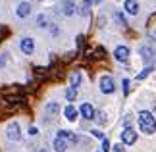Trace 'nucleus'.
<instances>
[{"instance_id": "8", "label": "nucleus", "mask_w": 156, "mask_h": 152, "mask_svg": "<svg viewBox=\"0 0 156 152\" xmlns=\"http://www.w3.org/2000/svg\"><path fill=\"white\" fill-rule=\"evenodd\" d=\"M16 14L20 16V17H27L29 14H31V4H29V2H21V4H17Z\"/></svg>"}, {"instance_id": "22", "label": "nucleus", "mask_w": 156, "mask_h": 152, "mask_svg": "<svg viewBox=\"0 0 156 152\" xmlns=\"http://www.w3.org/2000/svg\"><path fill=\"white\" fill-rule=\"evenodd\" d=\"M110 150V143H108V139H102V152H108Z\"/></svg>"}, {"instance_id": "24", "label": "nucleus", "mask_w": 156, "mask_h": 152, "mask_svg": "<svg viewBox=\"0 0 156 152\" xmlns=\"http://www.w3.org/2000/svg\"><path fill=\"white\" fill-rule=\"evenodd\" d=\"M123 93L125 94L129 93V81H127V79H123Z\"/></svg>"}, {"instance_id": "15", "label": "nucleus", "mask_w": 156, "mask_h": 152, "mask_svg": "<svg viewBox=\"0 0 156 152\" xmlns=\"http://www.w3.org/2000/svg\"><path fill=\"white\" fill-rule=\"evenodd\" d=\"M58 137L64 139V141H71V143H77V137L73 135L71 131H66V129H60L58 131Z\"/></svg>"}, {"instance_id": "3", "label": "nucleus", "mask_w": 156, "mask_h": 152, "mask_svg": "<svg viewBox=\"0 0 156 152\" xmlns=\"http://www.w3.org/2000/svg\"><path fill=\"white\" fill-rule=\"evenodd\" d=\"M6 137L10 139V141H17V139L21 137V131H20V125L16 123V121H12V123L6 127Z\"/></svg>"}, {"instance_id": "14", "label": "nucleus", "mask_w": 156, "mask_h": 152, "mask_svg": "<svg viewBox=\"0 0 156 152\" xmlns=\"http://www.w3.org/2000/svg\"><path fill=\"white\" fill-rule=\"evenodd\" d=\"M79 85H81V73H79V71H73L71 77H69V87L77 90V89H79Z\"/></svg>"}, {"instance_id": "19", "label": "nucleus", "mask_w": 156, "mask_h": 152, "mask_svg": "<svg viewBox=\"0 0 156 152\" xmlns=\"http://www.w3.org/2000/svg\"><path fill=\"white\" fill-rule=\"evenodd\" d=\"M46 112H48V114H56L58 112V104H56V102L48 104V106H46Z\"/></svg>"}, {"instance_id": "20", "label": "nucleus", "mask_w": 156, "mask_h": 152, "mask_svg": "<svg viewBox=\"0 0 156 152\" xmlns=\"http://www.w3.org/2000/svg\"><path fill=\"white\" fill-rule=\"evenodd\" d=\"M46 23H48V21H46L44 16H37V25L39 27H46Z\"/></svg>"}, {"instance_id": "16", "label": "nucleus", "mask_w": 156, "mask_h": 152, "mask_svg": "<svg viewBox=\"0 0 156 152\" xmlns=\"http://www.w3.org/2000/svg\"><path fill=\"white\" fill-rule=\"evenodd\" d=\"M152 69H154V68H151V65H148V68H145V69H143L139 75H137V79H139V81H143L145 77H148V75H151V71H152Z\"/></svg>"}, {"instance_id": "9", "label": "nucleus", "mask_w": 156, "mask_h": 152, "mask_svg": "<svg viewBox=\"0 0 156 152\" xmlns=\"http://www.w3.org/2000/svg\"><path fill=\"white\" fill-rule=\"evenodd\" d=\"M125 12H127L129 16L139 14V4H137V0H125Z\"/></svg>"}, {"instance_id": "18", "label": "nucleus", "mask_w": 156, "mask_h": 152, "mask_svg": "<svg viewBox=\"0 0 156 152\" xmlns=\"http://www.w3.org/2000/svg\"><path fill=\"white\" fill-rule=\"evenodd\" d=\"M114 19H116V21L119 23V25H125V17H123L122 14H119V12H116V14H114Z\"/></svg>"}, {"instance_id": "23", "label": "nucleus", "mask_w": 156, "mask_h": 152, "mask_svg": "<svg viewBox=\"0 0 156 152\" xmlns=\"http://www.w3.org/2000/svg\"><path fill=\"white\" fill-rule=\"evenodd\" d=\"M112 150H114V152H125V150H123V144H122V143L114 144V148H112Z\"/></svg>"}, {"instance_id": "5", "label": "nucleus", "mask_w": 156, "mask_h": 152, "mask_svg": "<svg viewBox=\"0 0 156 152\" xmlns=\"http://www.w3.org/2000/svg\"><path fill=\"white\" fill-rule=\"evenodd\" d=\"M20 48H21L23 54H33V50H35V41L31 37H23L21 42H20Z\"/></svg>"}, {"instance_id": "7", "label": "nucleus", "mask_w": 156, "mask_h": 152, "mask_svg": "<svg viewBox=\"0 0 156 152\" xmlns=\"http://www.w3.org/2000/svg\"><path fill=\"white\" fill-rule=\"evenodd\" d=\"M141 56H143V60H145V62H152L154 60V56H156V50L151 46V44H145V46H141Z\"/></svg>"}, {"instance_id": "26", "label": "nucleus", "mask_w": 156, "mask_h": 152, "mask_svg": "<svg viewBox=\"0 0 156 152\" xmlns=\"http://www.w3.org/2000/svg\"><path fill=\"white\" fill-rule=\"evenodd\" d=\"M100 2V0H83V4H85V6H89V4H98Z\"/></svg>"}, {"instance_id": "2", "label": "nucleus", "mask_w": 156, "mask_h": 152, "mask_svg": "<svg viewBox=\"0 0 156 152\" xmlns=\"http://www.w3.org/2000/svg\"><path fill=\"white\" fill-rule=\"evenodd\" d=\"M100 90H102L104 94H112L114 90H116L114 79H112L110 75H104V77H100Z\"/></svg>"}, {"instance_id": "11", "label": "nucleus", "mask_w": 156, "mask_h": 152, "mask_svg": "<svg viewBox=\"0 0 156 152\" xmlns=\"http://www.w3.org/2000/svg\"><path fill=\"white\" fill-rule=\"evenodd\" d=\"M52 147H54V150H56V152H66V148H68V141L56 137V139H54V143H52Z\"/></svg>"}, {"instance_id": "4", "label": "nucleus", "mask_w": 156, "mask_h": 152, "mask_svg": "<svg viewBox=\"0 0 156 152\" xmlns=\"http://www.w3.org/2000/svg\"><path fill=\"white\" fill-rule=\"evenodd\" d=\"M135 141H137V133L131 129V127H125L122 131V143L123 144H133Z\"/></svg>"}, {"instance_id": "10", "label": "nucleus", "mask_w": 156, "mask_h": 152, "mask_svg": "<svg viewBox=\"0 0 156 152\" xmlns=\"http://www.w3.org/2000/svg\"><path fill=\"white\" fill-rule=\"evenodd\" d=\"M79 112H81V115L85 119H93L94 118V108L91 106V104H83L81 108H79Z\"/></svg>"}, {"instance_id": "28", "label": "nucleus", "mask_w": 156, "mask_h": 152, "mask_svg": "<svg viewBox=\"0 0 156 152\" xmlns=\"http://www.w3.org/2000/svg\"><path fill=\"white\" fill-rule=\"evenodd\" d=\"M154 35H156V31H154Z\"/></svg>"}, {"instance_id": "17", "label": "nucleus", "mask_w": 156, "mask_h": 152, "mask_svg": "<svg viewBox=\"0 0 156 152\" xmlns=\"http://www.w3.org/2000/svg\"><path fill=\"white\" fill-rule=\"evenodd\" d=\"M66 96H68V100H75V96H77V90L69 87L68 90H66Z\"/></svg>"}, {"instance_id": "13", "label": "nucleus", "mask_w": 156, "mask_h": 152, "mask_svg": "<svg viewBox=\"0 0 156 152\" xmlns=\"http://www.w3.org/2000/svg\"><path fill=\"white\" fill-rule=\"evenodd\" d=\"M75 12V4L71 2V0H64V4H62V14L64 16H71Z\"/></svg>"}, {"instance_id": "27", "label": "nucleus", "mask_w": 156, "mask_h": 152, "mask_svg": "<svg viewBox=\"0 0 156 152\" xmlns=\"http://www.w3.org/2000/svg\"><path fill=\"white\" fill-rule=\"evenodd\" d=\"M29 133H31V135H37L39 131H37V127H31V129H29Z\"/></svg>"}, {"instance_id": "25", "label": "nucleus", "mask_w": 156, "mask_h": 152, "mask_svg": "<svg viewBox=\"0 0 156 152\" xmlns=\"http://www.w3.org/2000/svg\"><path fill=\"white\" fill-rule=\"evenodd\" d=\"M93 135H94V137H98V139H104V133H102V131H98V129H94V131H93Z\"/></svg>"}, {"instance_id": "21", "label": "nucleus", "mask_w": 156, "mask_h": 152, "mask_svg": "<svg viewBox=\"0 0 156 152\" xmlns=\"http://www.w3.org/2000/svg\"><path fill=\"white\" fill-rule=\"evenodd\" d=\"M79 14H81V16H89V6L81 4V8H79Z\"/></svg>"}, {"instance_id": "1", "label": "nucleus", "mask_w": 156, "mask_h": 152, "mask_svg": "<svg viewBox=\"0 0 156 152\" xmlns=\"http://www.w3.org/2000/svg\"><path fill=\"white\" fill-rule=\"evenodd\" d=\"M139 129L147 135H154L156 133V119L151 112H141L139 114Z\"/></svg>"}, {"instance_id": "12", "label": "nucleus", "mask_w": 156, "mask_h": 152, "mask_svg": "<svg viewBox=\"0 0 156 152\" xmlns=\"http://www.w3.org/2000/svg\"><path fill=\"white\" fill-rule=\"evenodd\" d=\"M64 115H66V119H68V121H75L77 119V110L71 104H68V106H66V110H64Z\"/></svg>"}, {"instance_id": "6", "label": "nucleus", "mask_w": 156, "mask_h": 152, "mask_svg": "<svg viewBox=\"0 0 156 152\" xmlns=\"http://www.w3.org/2000/svg\"><path fill=\"white\" fill-rule=\"evenodd\" d=\"M114 58L118 60V62H127L129 60V48L127 46H118L116 50H114Z\"/></svg>"}]
</instances>
